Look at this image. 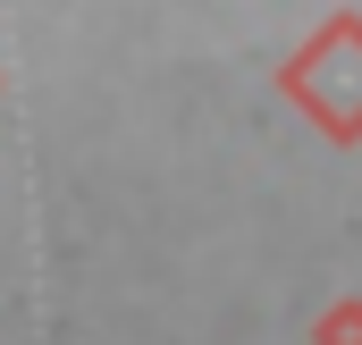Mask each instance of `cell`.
<instances>
[{
    "label": "cell",
    "instance_id": "6da1fadb",
    "mask_svg": "<svg viewBox=\"0 0 362 345\" xmlns=\"http://www.w3.org/2000/svg\"><path fill=\"white\" fill-rule=\"evenodd\" d=\"M286 93H295L303 110H320L329 135H354L362 127V25L354 17H337L312 51L286 59Z\"/></svg>",
    "mask_w": 362,
    "mask_h": 345
},
{
    "label": "cell",
    "instance_id": "7a4b0ae2",
    "mask_svg": "<svg viewBox=\"0 0 362 345\" xmlns=\"http://www.w3.org/2000/svg\"><path fill=\"white\" fill-rule=\"evenodd\" d=\"M320 345H362V303H337L320 320Z\"/></svg>",
    "mask_w": 362,
    "mask_h": 345
}]
</instances>
